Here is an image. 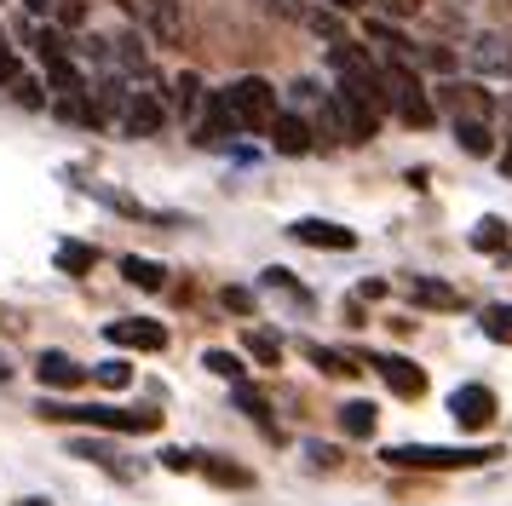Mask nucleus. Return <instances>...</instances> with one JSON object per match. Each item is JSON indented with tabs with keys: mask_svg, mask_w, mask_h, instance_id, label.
I'll list each match as a JSON object with an SVG mask.
<instances>
[{
	"mask_svg": "<svg viewBox=\"0 0 512 506\" xmlns=\"http://www.w3.org/2000/svg\"><path fill=\"white\" fill-rule=\"evenodd\" d=\"M41 420H58V426H93V432H127V437H144V432L162 426L156 409H110V403H87V409L41 403Z\"/></svg>",
	"mask_w": 512,
	"mask_h": 506,
	"instance_id": "f257e3e1",
	"label": "nucleus"
},
{
	"mask_svg": "<svg viewBox=\"0 0 512 506\" xmlns=\"http://www.w3.org/2000/svg\"><path fill=\"white\" fill-rule=\"evenodd\" d=\"M219 98H225V110H231L236 133H265V127L277 121V87H271V81H259V75L231 81Z\"/></svg>",
	"mask_w": 512,
	"mask_h": 506,
	"instance_id": "f03ea898",
	"label": "nucleus"
},
{
	"mask_svg": "<svg viewBox=\"0 0 512 506\" xmlns=\"http://www.w3.org/2000/svg\"><path fill=\"white\" fill-rule=\"evenodd\" d=\"M386 466H420V472H461V466H484L495 460V449H438V443H392Z\"/></svg>",
	"mask_w": 512,
	"mask_h": 506,
	"instance_id": "7ed1b4c3",
	"label": "nucleus"
},
{
	"mask_svg": "<svg viewBox=\"0 0 512 506\" xmlns=\"http://www.w3.org/2000/svg\"><path fill=\"white\" fill-rule=\"evenodd\" d=\"M380 81H386V110H397L409 127H432V115L438 110H432V98H426V87H420V75L403 64V58L380 69Z\"/></svg>",
	"mask_w": 512,
	"mask_h": 506,
	"instance_id": "20e7f679",
	"label": "nucleus"
},
{
	"mask_svg": "<svg viewBox=\"0 0 512 506\" xmlns=\"http://www.w3.org/2000/svg\"><path fill=\"white\" fill-rule=\"evenodd\" d=\"M328 64H334V75H340V92L363 98V104H374V110H386V81H380V69H374L357 46H334Z\"/></svg>",
	"mask_w": 512,
	"mask_h": 506,
	"instance_id": "39448f33",
	"label": "nucleus"
},
{
	"mask_svg": "<svg viewBox=\"0 0 512 506\" xmlns=\"http://www.w3.org/2000/svg\"><path fill=\"white\" fill-rule=\"evenodd\" d=\"M466 64L478 69L484 81H507L512 75V41L495 35V29H484V35H472V46H466Z\"/></svg>",
	"mask_w": 512,
	"mask_h": 506,
	"instance_id": "423d86ee",
	"label": "nucleus"
},
{
	"mask_svg": "<svg viewBox=\"0 0 512 506\" xmlns=\"http://www.w3.org/2000/svg\"><path fill=\"white\" fill-rule=\"evenodd\" d=\"M449 414H455V426H466V432H484L489 420H495V391L489 386H455L449 391Z\"/></svg>",
	"mask_w": 512,
	"mask_h": 506,
	"instance_id": "0eeeda50",
	"label": "nucleus"
},
{
	"mask_svg": "<svg viewBox=\"0 0 512 506\" xmlns=\"http://www.w3.org/2000/svg\"><path fill=\"white\" fill-rule=\"evenodd\" d=\"M104 340L110 345H133V351H162L167 345V328L150 317H127V322H110L104 328Z\"/></svg>",
	"mask_w": 512,
	"mask_h": 506,
	"instance_id": "6e6552de",
	"label": "nucleus"
},
{
	"mask_svg": "<svg viewBox=\"0 0 512 506\" xmlns=\"http://www.w3.org/2000/svg\"><path fill=\"white\" fill-rule=\"evenodd\" d=\"M294 242H305V248H334V253H346V248H357V230L334 225V219H294Z\"/></svg>",
	"mask_w": 512,
	"mask_h": 506,
	"instance_id": "1a4fd4ad",
	"label": "nucleus"
},
{
	"mask_svg": "<svg viewBox=\"0 0 512 506\" xmlns=\"http://www.w3.org/2000/svg\"><path fill=\"white\" fill-rule=\"evenodd\" d=\"M35 380H41L47 391H75V386H87V368L75 363V357H64V351H41Z\"/></svg>",
	"mask_w": 512,
	"mask_h": 506,
	"instance_id": "9d476101",
	"label": "nucleus"
},
{
	"mask_svg": "<svg viewBox=\"0 0 512 506\" xmlns=\"http://www.w3.org/2000/svg\"><path fill=\"white\" fill-rule=\"evenodd\" d=\"M121 127L133 138H150L162 127V98L156 92H127V104H121Z\"/></svg>",
	"mask_w": 512,
	"mask_h": 506,
	"instance_id": "9b49d317",
	"label": "nucleus"
},
{
	"mask_svg": "<svg viewBox=\"0 0 512 506\" xmlns=\"http://www.w3.org/2000/svg\"><path fill=\"white\" fill-rule=\"evenodd\" d=\"M139 18L150 23V35L162 46H173L185 35V12H179V0H139Z\"/></svg>",
	"mask_w": 512,
	"mask_h": 506,
	"instance_id": "f8f14e48",
	"label": "nucleus"
},
{
	"mask_svg": "<svg viewBox=\"0 0 512 506\" xmlns=\"http://www.w3.org/2000/svg\"><path fill=\"white\" fill-rule=\"evenodd\" d=\"M265 133H271V144H277V156H311V127H305L300 115L277 110V121H271Z\"/></svg>",
	"mask_w": 512,
	"mask_h": 506,
	"instance_id": "ddd939ff",
	"label": "nucleus"
},
{
	"mask_svg": "<svg viewBox=\"0 0 512 506\" xmlns=\"http://www.w3.org/2000/svg\"><path fill=\"white\" fill-rule=\"evenodd\" d=\"M374 368H380V380H386L397 397H420V391H426V374H420L409 357H374Z\"/></svg>",
	"mask_w": 512,
	"mask_h": 506,
	"instance_id": "4468645a",
	"label": "nucleus"
},
{
	"mask_svg": "<svg viewBox=\"0 0 512 506\" xmlns=\"http://www.w3.org/2000/svg\"><path fill=\"white\" fill-rule=\"evenodd\" d=\"M455 138H461L466 156H489L495 133H489V115H455Z\"/></svg>",
	"mask_w": 512,
	"mask_h": 506,
	"instance_id": "2eb2a0df",
	"label": "nucleus"
},
{
	"mask_svg": "<svg viewBox=\"0 0 512 506\" xmlns=\"http://www.w3.org/2000/svg\"><path fill=\"white\" fill-rule=\"evenodd\" d=\"M409 299L415 305H432V311H455L461 305V294L449 282H432V276H409Z\"/></svg>",
	"mask_w": 512,
	"mask_h": 506,
	"instance_id": "dca6fc26",
	"label": "nucleus"
},
{
	"mask_svg": "<svg viewBox=\"0 0 512 506\" xmlns=\"http://www.w3.org/2000/svg\"><path fill=\"white\" fill-rule=\"evenodd\" d=\"M121 276H127L133 288H144V294H156V288H167V271L156 265V259H139V253H127V259H121Z\"/></svg>",
	"mask_w": 512,
	"mask_h": 506,
	"instance_id": "f3484780",
	"label": "nucleus"
},
{
	"mask_svg": "<svg viewBox=\"0 0 512 506\" xmlns=\"http://www.w3.org/2000/svg\"><path fill=\"white\" fill-rule=\"evenodd\" d=\"M70 449H75L81 460H98V466H104L110 478H133V466H121V455H116V449H104V443H93V437H75Z\"/></svg>",
	"mask_w": 512,
	"mask_h": 506,
	"instance_id": "a211bd4d",
	"label": "nucleus"
},
{
	"mask_svg": "<svg viewBox=\"0 0 512 506\" xmlns=\"http://www.w3.org/2000/svg\"><path fill=\"white\" fill-rule=\"evenodd\" d=\"M507 242H512V230H507V219H495V213L472 225V248H478V253H501Z\"/></svg>",
	"mask_w": 512,
	"mask_h": 506,
	"instance_id": "6ab92c4d",
	"label": "nucleus"
},
{
	"mask_svg": "<svg viewBox=\"0 0 512 506\" xmlns=\"http://www.w3.org/2000/svg\"><path fill=\"white\" fill-rule=\"evenodd\" d=\"M340 432L346 437H369L374 432V403H363V397L346 403V409H340Z\"/></svg>",
	"mask_w": 512,
	"mask_h": 506,
	"instance_id": "aec40b11",
	"label": "nucleus"
},
{
	"mask_svg": "<svg viewBox=\"0 0 512 506\" xmlns=\"http://www.w3.org/2000/svg\"><path fill=\"white\" fill-rule=\"evenodd\" d=\"M478 328H484V334H489L495 345H512V305H484Z\"/></svg>",
	"mask_w": 512,
	"mask_h": 506,
	"instance_id": "412c9836",
	"label": "nucleus"
},
{
	"mask_svg": "<svg viewBox=\"0 0 512 506\" xmlns=\"http://www.w3.org/2000/svg\"><path fill=\"white\" fill-rule=\"evenodd\" d=\"M93 259H98V253L87 248V242H58V271H64V276L93 271Z\"/></svg>",
	"mask_w": 512,
	"mask_h": 506,
	"instance_id": "4be33fe9",
	"label": "nucleus"
},
{
	"mask_svg": "<svg viewBox=\"0 0 512 506\" xmlns=\"http://www.w3.org/2000/svg\"><path fill=\"white\" fill-rule=\"evenodd\" d=\"M202 363L213 368V374H219V380H242V357H236V351H208V357H202Z\"/></svg>",
	"mask_w": 512,
	"mask_h": 506,
	"instance_id": "5701e85b",
	"label": "nucleus"
},
{
	"mask_svg": "<svg viewBox=\"0 0 512 506\" xmlns=\"http://www.w3.org/2000/svg\"><path fill=\"white\" fill-rule=\"evenodd\" d=\"M93 380H98V386H110V391H121L127 380H133V368L121 363V357H110V363H98V368H93Z\"/></svg>",
	"mask_w": 512,
	"mask_h": 506,
	"instance_id": "b1692460",
	"label": "nucleus"
},
{
	"mask_svg": "<svg viewBox=\"0 0 512 506\" xmlns=\"http://www.w3.org/2000/svg\"><path fill=\"white\" fill-rule=\"evenodd\" d=\"M305 357H311V363L323 368V374H351V363L340 357V351H323V345H305Z\"/></svg>",
	"mask_w": 512,
	"mask_h": 506,
	"instance_id": "393cba45",
	"label": "nucleus"
},
{
	"mask_svg": "<svg viewBox=\"0 0 512 506\" xmlns=\"http://www.w3.org/2000/svg\"><path fill=\"white\" fill-rule=\"evenodd\" d=\"M173 92H179V110L196 115V104H202V81H196V75H179V81H173Z\"/></svg>",
	"mask_w": 512,
	"mask_h": 506,
	"instance_id": "a878e982",
	"label": "nucleus"
},
{
	"mask_svg": "<svg viewBox=\"0 0 512 506\" xmlns=\"http://www.w3.org/2000/svg\"><path fill=\"white\" fill-rule=\"evenodd\" d=\"M231 397H236V409H248L254 420H265V397H259V391L248 386V380H236V386H231Z\"/></svg>",
	"mask_w": 512,
	"mask_h": 506,
	"instance_id": "bb28decb",
	"label": "nucleus"
},
{
	"mask_svg": "<svg viewBox=\"0 0 512 506\" xmlns=\"http://www.w3.org/2000/svg\"><path fill=\"white\" fill-rule=\"evenodd\" d=\"M248 351H254L259 363H277V357H282V340H271V334H248Z\"/></svg>",
	"mask_w": 512,
	"mask_h": 506,
	"instance_id": "cd10ccee",
	"label": "nucleus"
},
{
	"mask_svg": "<svg viewBox=\"0 0 512 506\" xmlns=\"http://www.w3.org/2000/svg\"><path fill=\"white\" fill-rule=\"evenodd\" d=\"M12 81H18V58H12V46L0 35V87H12Z\"/></svg>",
	"mask_w": 512,
	"mask_h": 506,
	"instance_id": "c85d7f7f",
	"label": "nucleus"
},
{
	"mask_svg": "<svg viewBox=\"0 0 512 506\" xmlns=\"http://www.w3.org/2000/svg\"><path fill=\"white\" fill-rule=\"evenodd\" d=\"M162 466H167V472H190L196 455H190V449H162Z\"/></svg>",
	"mask_w": 512,
	"mask_h": 506,
	"instance_id": "c756f323",
	"label": "nucleus"
},
{
	"mask_svg": "<svg viewBox=\"0 0 512 506\" xmlns=\"http://www.w3.org/2000/svg\"><path fill=\"white\" fill-rule=\"evenodd\" d=\"M12 92L24 98L29 110H41V104H47V98H41V87H35V81H12Z\"/></svg>",
	"mask_w": 512,
	"mask_h": 506,
	"instance_id": "7c9ffc66",
	"label": "nucleus"
},
{
	"mask_svg": "<svg viewBox=\"0 0 512 506\" xmlns=\"http://www.w3.org/2000/svg\"><path fill=\"white\" fill-rule=\"evenodd\" d=\"M208 478L213 483H248V472L242 466H208Z\"/></svg>",
	"mask_w": 512,
	"mask_h": 506,
	"instance_id": "2f4dec72",
	"label": "nucleus"
},
{
	"mask_svg": "<svg viewBox=\"0 0 512 506\" xmlns=\"http://www.w3.org/2000/svg\"><path fill=\"white\" fill-rule=\"evenodd\" d=\"M225 305H231V311H254V294H248V288H225Z\"/></svg>",
	"mask_w": 512,
	"mask_h": 506,
	"instance_id": "473e14b6",
	"label": "nucleus"
},
{
	"mask_svg": "<svg viewBox=\"0 0 512 506\" xmlns=\"http://www.w3.org/2000/svg\"><path fill=\"white\" fill-rule=\"evenodd\" d=\"M271 12H282V18H300V0H265Z\"/></svg>",
	"mask_w": 512,
	"mask_h": 506,
	"instance_id": "72a5a7b5",
	"label": "nucleus"
},
{
	"mask_svg": "<svg viewBox=\"0 0 512 506\" xmlns=\"http://www.w3.org/2000/svg\"><path fill=\"white\" fill-rule=\"evenodd\" d=\"M24 6H29V12H35V18H47V12H52V6H58V0H24Z\"/></svg>",
	"mask_w": 512,
	"mask_h": 506,
	"instance_id": "f704fd0d",
	"label": "nucleus"
},
{
	"mask_svg": "<svg viewBox=\"0 0 512 506\" xmlns=\"http://www.w3.org/2000/svg\"><path fill=\"white\" fill-rule=\"evenodd\" d=\"M328 6H334V12H357V6H363V0H328Z\"/></svg>",
	"mask_w": 512,
	"mask_h": 506,
	"instance_id": "c9c22d12",
	"label": "nucleus"
},
{
	"mask_svg": "<svg viewBox=\"0 0 512 506\" xmlns=\"http://www.w3.org/2000/svg\"><path fill=\"white\" fill-rule=\"evenodd\" d=\"M501 173L512 179V138H507V150H501Z\"/></svg>",
	"mask_w": 512,
	"mask_h": 506,
	"instance_id": "e433bc0d",
	"label": "nucleus"
},
{
	"mask_svg": "<svg viewBox=\"0 0 512 506\" xmlns=\"http://www.w3.org/2000/svg\"><path fill=\"white\" fill-rule=\"evenodd\" d=\"M6 374H12V368H6V357H0V386H6Z\"/></svg>",
	"mask_w": 512,
	"mask_h": 506,
	"instance_id": "4c0bfd02",
	"label": "nucleus"
}]
</instances>
